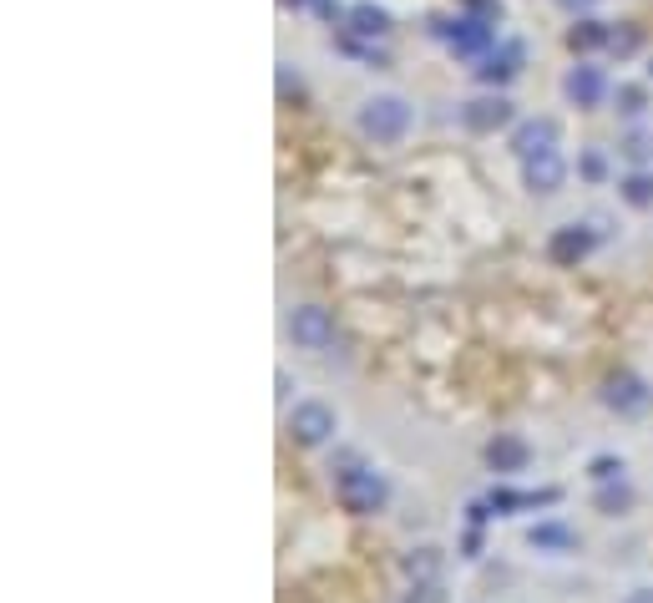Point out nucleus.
<instances>
[{"mask_svg": "<svg viewBox=\"0 0 653 603\" xmlns=\"http://www.w3.org/2000/svg\"><path fill=\"white\" fill-rule=\"evenodd\" d=\"M360 132L380 147H395L405 132H411V102L395 97V92H380V97H365L360 102Z\"/></svg>", "mask_w": 653, "mask_h": 603, "instance_id": "obj_1", "label": "nucleus"}, {"mask_svg": "<svg viewBox=\"0 0 653 603\" xmlns=\"http://www.w3.org/2000/svg\"><path fill=\"white\" fill-rule=\"evenodd\" d=\"M335 492H340V502H345L355 517H370V512H380V507L390 502V482H385L375 467H350V472H340Z\"/></svg>", "mask_w": 653, "mask_h": 603, "instance_id": "obj_2", "label": "nucleus"}, {"mask_svg": "<svg viewBox=\"0 0 653 603\" xmlns=\"http://www.w3.org/2000/svg\"><path fill=\"white\" fill-rule=\"evenodd\" d=\"M335 431H340V416H335V406H324V401H299L289 411V436L299 446H324Z\"/></svg>", "mask_w": 653, "mask_h": 603, "instance_id": "obj_3", "label": "nucleus"}, {"mask_svg": "<svg viewBox=\"0 0 653 603\" xmlns=\"http://www.w3.org/2000/svg\"><path fill=\"white\" fill-rule=\"evenodd\" d=\"M289 340H294L299 350H330V345H335V320H330V310L299 305V310L289 315Z\"/></svg>", "mask_w": 653, "mask_h": 603, "instance_id": "obj_4", "label": "nucleus"}, {"mask_svg": "<svg viewBox=\"0 0 653 603\" xmlns=\"http://www.w3.org/2000/svg\"><path fill=\"white\" fill-rule=\"evenodd\" d=\"M603 401H608V411H618V416H643V411L653 406V391H648V381H643V375H633V370H618L613 381L603 386Z\"/></svg>", "mask_w": 653, "mask_h": 603, "instance_id": "obj_5", "label": "nucleus"}, {"mask_svg": "<svg viewBox=\"0 0 653 603\" xmlns=\"http://www.w3.org/2000/svg\"><path fill=\"white\" fill-rule=\"evenodd\" d=\"M562 97L573 102V107H603V97H608V77H603L598 66L578 61V66L562 77Z\"/></svg>", "mask_w": 653, "mask_h": 603, "instance_id": "obj_6", "label": "nucleus"}, {"mask_svg": "<svg viewBox=\"0 0 653 603\" xmlns=\"http://www.w3.org/2000/svg\"><path fill=\"white\" fill-rule=\"evenodd\" d=\"M522 183H527L532 193H542V198L567 183V163H562L557 147H552V153H537V158H522Z\"/></svg>", "mask_w": 653, "mask_h": 603, "instance_id": "obj_7", "label": "nucleus"}, {"mask_svg": "<svg viewBox=\"0 0 653 603\" xmlns=\"http://www.w3.org/2000/svg\"><path fill=\"white\" fill-rule=\"evenodd\" d=\"M461 122H466L471 132H497V127L512 122V102H507L502 92H492V97H471V102L461 107Z\"/></svg>", "mask_w": 653, "mask_h": 603, "instance_id": "obj_8", "label": "nucleus"}, {"mask_svg": "<svg viewBox=\"0 0 653 603\" xmlns=\"http://www.w3.org/2000/svg\"><path fill=\"white\" fill-rule=\"evenodd\" d=\"M552 147H557V122L552 117H532V122L512 127V153L517 158H537V153H552Z\"/></svg>", "mask_w": 653, "mask_h": 603, "instance_id": "obj_9", "label": "nucleus"}, {"mask_svg": "<svg viewBox=\"0 0 653 603\" xmlns=\"http://www.w3.org/2000/svg\"><path fill=\"white\" fill-rule=\"evenodd\" d=\"M593 249V229H583V223H562V229L547 239V259L552 264H583Z\"/></svg>", "mask_w": 653, "mask_h": 603, "instance_id": "obj_10", "label": "nucleus"}, {"mask_svg": "<svg viewBox=\"0 0 653 603\" xmlns=\"http://www.w3.org/2000/svg\"><path fill=\"white\" fill-rule=\"evenodd\" d=\"M527 462H532V446L522 441V436H497L492 446H486V467L492 472H527Z\"/></svg>", "mask_w": 653, "mask_h": 603, "instance_id": "obj_11", "label": "nucleus"}, {"mask_svg": "<svg viewBox=\"0 0 653 603\" xmlns=\"http://www.w3.org/2000/svg\"><path fill=\"white\" fill-rule=\"evenodd\" d=\"M492 26H497V21H471V16H461L446 36H451V46H456L461 56H476V61H481L486 51H492Z\"/></svg>", "mask_w": 653, "mask_h": 603, "instance_id": "obj_12", "label": "nucleus"}, {"mask_svg": "<svg viewBox=\"0 0 653 603\" xmlns=\"http://www.w3.org/2000/svg\"><path fill=\"white\" fill-rule=\"evenodd\" d=\"M517 61H522V46H497V51H486V56L476 61V77L492 82V87H502V82L517 77Z\"/></svg>", "mask_w": 653, "mask_h": 603, "instance_id": "obj_13", "label": "nucleus"}, {"mask_svg": "<svg viewBox=\"0 0 653 603\" xmlns=\"http://www.w3.org/2000/svg\"><path fill=\"white\" fill-rule=\"evenodd\" d=\"M527 543L537 553H573L578 533H573V527H562V522H537V527H527Z\"/></svg>", "mask_w": 653, "mask_h": 603, "instance_id": "obj_14", "label": "nucleus"}, {"mask_svg": "<svg viewBox=\"0 0 653 603\" xmlns=\"http://www.w3.org/2000/svg\"><path fill=\"white\" fill-rule=\"evenodd\" d=\"M405 578L411 583H441V553L436 548H416L405 558Z\"/></svg>", "mask_w": 653, "mask_h": 603, "instance_id": "obj_15", "label": "nucleus"}, {"mask_svg": "<svg viewBox=\"0 0 653 603\" xmlns=\"http://www.w3.org/2000/svg\"><path fill=\"white\" fill-rule=\"evenodd\" d=\"M350 31H355V36H370V41H375V36H390V16H385L380 6H355V11H350Z\"/></svg>", "mask_w": 653, "mask_h": 603, "instance_id": "obj_16", "label": "nucleus"}, {"mask_svg": "<svg viewBox=\"0 0 653 603\" xmlns=\"http://www.w3.org/2000/svg\"><path fill=\"white\" fill-rule=\"evenodd\" d=\"M608 36H613V26H603V21H578L573 31H567V46H573V51H598V46H608Z\"/></svg>", "mask_w": 653, "mask_h": 603, "instance_id": "obj_17", "label": "nucleus"}, {"mask_svg": "<svg viewBox=\"0 0 653 603\" xmlns=\"http://www.w3.org/2000/svg\"><path fill=\"white\" fill-rule=\"evenodd\" d=\"M593 507H598V512H608V517H618V512H628V507H633V487H628V482H603V487H598V497H593Z\"/></svg>", "mask_w": 653, "mask_h": 603, "instance_id": "obj_18", "label": "nucleus"}, {"mask_svg": "<svg viewBox=\"0 0 653 603\" xmlns=\"http://www.w3.org/2000/svg\"><path fill=\"white\" fill-rule=\"evenodd\" d=\"M618 153H623L628 163H653V132H628V137L618 142Z\"/></svg>", "mask_w": 653, "mask_h": 603, "instance_id": "obj_19", "label": "nucleus"}, {"mask_svg": "<svg viewBox=\"0 0 653 603\" xmlns=\"http://www.w3.org/2000/svg\"><path fill=\"white\" fill-rule=\"evenodd\" d=\"M623 203H633V208H648V203H653V178H648V173H633V178H623Z\"/></svg>", "mask_w": 653, "mask_h": 603, "instance_id": "obj_20", "label": "nucleus"}, {"mask_svg": "<svg viewBox=\"0 0 653 603\" xmlns=\"http://www.w3.org/2000/svg\"><path fill=\"white\" fill-rule=\"evenodd\" d=\"M588 477L603 487V482H623V457H593L588 462Z\"/></svg>", "mask_w": 653, "mask_h": 603, "instance_id": "obj_21", "label": "nucleus"}, {"mask_svg": "<svg viewBox=\"0 0 653 603\" xmlns=\"http://www.w3.org/2000/svg\"><path fill=\"white\" fill-rule=\"evenodd\" d=\"M411 603H446V593H441V583H416Z\"/></svg>", "mask_w": 653, "mask_h": 603, "instance_id": "obj_22", "label": "nucleus"}, {"mask_svg": "<svg viewBox=\"0 0 653 603\" xmlns=\"http://www.w3.org/2000/svg\"><path fill=\"white\" fill-rule=\"evenodd\" d=\"M618 102H623L618 112H628V117H633V112H643V92H638V87H618Z\"/></svg>", "mask_w": 653, "mask_h": 603, "instance_id": "obj_23", "label": "nucleus"}, {"mask_svg": "<svg viewBox=\"0 0 653 603\" xmlns=\"http://www.w3.org/2000/svg\"><path fill=\"white\" fill-rule=\"evenodd\" d=\"M608 46H613L618 56H628V51L638 46V36H633V31H613V36H608Z\"/></svg>", "mask_w": 653, "mask_h": 603, "instance_id": "obj_24", "label": "nucleus"}, {"mask_svg": "<svg viewBox=\"0 0 653 603\" xmlns=\"http://www.w3.org/2000/svg\"><path fill=\"white\" fill-rule=\"evenodd\" d=\"M557 6H562L567 16H588V11L598 6V0H557Z\"/></svg>", "mask_w": 653, "mask_h": 603, "instance_id": "obj_25", "label": "nucleus"}, {"mask_svg": "<svg viewBox=\"0 0 653 603\" xmlns=\"http://www.w3.org/2000/svg\"><path fill=\"white\" fill-rule=\"evenodd\" d=\"M583 173H588V178H603V158L588 153V158H583Z\"/></svg>", "mask_w": 653, "mask_h": 603, "instance_id": "obj_26", "label": "nucleus"}, {"mask_svg": "<svg viewBox=\"0 0 653 603\" xmlns=\"http://www.w3.org/2000/svg\"><path fill=\"white\" fill-rule=\"evenodd\" d=\"M623 603H653V588H628Z\"/></svg>", "mask_w": 653, "mask_h": 603, "instance_id": "obj_27", "label": "nucleus"}]
</instances>
